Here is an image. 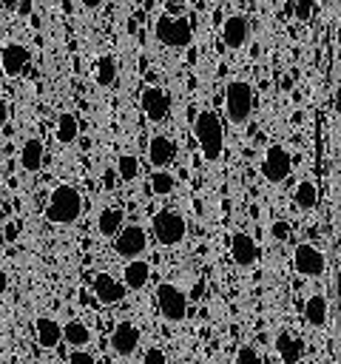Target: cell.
Returning a JSON list of instances; mask_svg holds the SVG:
<instances>
[{
    "instance_id": "1",
    "label": "cell",
    "mask_w": 341,
    "mask_h": 364,
    "mask_svg": "<svg viewBox=\"0 0 341 364\" xmlns=\"http://www.w3.org/2000/svg\"><path fill=\"white\" fill-rule=\"evenodd\" d=\"M193 136L196 145L205 156V162H216L224 151V131H222V119L213 111H199L193 119Z\"/></svg>"
},
{
    "instance_id": "2",
    "label": "cell",
    "mask_w": 341,
    "mask_h": 364,
    "mask_svg": "<svg viewBox=\"0 0 341 364\" xmlns=\"http://www.w3.org/2000/svg\"><path fill=\"white\" fill-rule=\"evenodd\" d=\"M80 213H82V193L68 182L57 185L51 191V196H48L45 219L51 225H74L80 219Z\"/></svg>"
},
{
    "instance_id": "3",
    "label": "cell",
    "mask_w": 341,
    "mask_h": 364,
    "mask_svg": "<svg viewBox=\"0 0 341 364\" xmlns=\"http://www.w3.org/2000/svg\"><path fill=\"white\" fill-rule=\"evenodd\" d=\"M256 108V91L247 80H230L224 85V114L233 125H244Z\"/></svg>"
},
{
    "instance_id": "4",
    "label": "cell",
    "mask_w": 341,
    "mask_h": 364,
    "mask_svg": "<svg viewBox=\"0 0 341 364\" xmlns=\"http://www.w3.org/2000/svg\"><path fill=\"white\" fill-rule=\"evenodd\" d=\"M151 230H153V239L165 247H173L185 239L188 233V222L182 219V213L176 210H159L153 219H151Z\"/></svg>"
},
{
    "instance_id": "5",
    "label": "cell",
    "mask_w": 341,
    "mask_h": 364,
    "mask_svg": "<svg viewBox=\"0 0 341 364\" xmlns=\"http://www.w3.org/2000/svg\"><path fill=\"white\" fill-rule=\"evenodd\" d=\"M153 31H156V40L162 46H168V48H185L190 43V37H193L190 23L185 17H173V14H162L156 20Z\"/></svg>"
},
{
    "instance_id": "6",
    "label": "cell",
    "mask_w": 341,
    "mask_h": 364,
    "mask_svg": "<svg viewBox=\"0 0 341 364\" xmlns=\"http://www.w3.org/2000/svg\"><path fill=\"white\" fill-rule=\"evenodd\" d=\"M153 301H156L159 313H162L168 321H182V318L188 316V296H185L176 284H170V282L156 284Z\"/></svg>"
},
{
    "instance_id": "7",
    "label": "cell",
    "mask_w": 341,
    "mask_h": 364,
    "mask_svg": "<svg viewBox=\"0 0 341 364\" xmlns=\"http://www.w3.org/2000/svg\"><path fill=\"white\" fill-rule=\"evenodd\" d=\"M259 171H261V176H264L267 182H273V185L284 182V179L290 176V171H293V156H290V151H287L284 145H270V148L264 151V156H261Z\"/></svg>"
},
{
    "instance_id": "8",
    "label": "cell",
    "mask_w": 341,
    "mask_h": 364,
    "mask_svg": "<svg viewBox=\"0 0 341 364\" xmlns=\"http://www.w3.org/2000/svg\"><path fill=\"white\" fill-rule=\"evenodd\" d=\"M293 267H296V273H301V276H307V279L321 276L324 267H327L324 250L315 247L313 242H301V245H296V250H293Z\"/></svg>"
},
{
    "instance_id": "9",
    "label": "cell",
    "mask_w": 341,
    "mask_h": 364,
    "mask_svg": "<svg viewBox=\"0 0 341 364\" xmlns=\"http://www.w3.org/2000/svg\"><path fill=\"white\" fill-rule=\"evenodd\" d=\"M145 247H148V233L139 225H122L119 233L114 236V250L122 259H136L145 253Z\"/></svg>"
},
{
    "instance_id": "10",
    "label": "cell",
    "mask_w": 341,
    "mask_h": 364,
    "mask_svg": "<svg viewBox=\"0 0 341 364\" xmlns=\"http://www.w3.org/2000/svg\"><path fill=\"white\" fill-rule=\"evenodd\" d=\"M139 105H142V111L151 122H162L170 114V94L162 85H145L142 97H139Z\"/></svg>"
},
{
    "instance_id": "11",
    "label": "cell",
    "mask_w": 341,
    "mask_h": 364,
    "mask_svg": "<svg viewBox=\"0 0 341 364\" xmlns=\"http://www.w3.org/2000/svg\"><path fill=\"white\" fill-rule=\"evenodd\" d=\"M125 293H128V287H125L122 279H114L111 273H97L94 276V296H97V301L119 304L125 299Z\"/></svg>"
},
{
    "instance_id": "12",
    "label": "cell",
    "mask_w": 341,
    "mask_h": 364,
    "mask_svg": "<svg viewBox=\"0 0 341 364\" xmlns=\"http://www.w3.org/2000/svg\"><path fill=\"white\" fill-rule=\"evenodd\" d=\"M28 63H31V51H28V46H23V43H9V46H3V51H0L3 74L17 77V74L26 71Z\"/></svg>"
},
{
    "instance_id": "13",
    "label": "cell",
    "mask_w": 341,
    "mask_h": 364,
    "mask_svg": "<svg viewBox=\"0 0 341 364\" xmlns=\"http://www.w3.org/2000/svg\"><path fill=\"white\" fill-rule=\"evenodd\" d=\"M259 242L250 236V233H233L230 239V256L239 267H253L259 262Z\"/></svg>"
},
{
    "instance_id": "14",
    "label": "cell",
    "mask_w": 341,
    "mask_h": 364,
    "mask_svg": "<svg viewBox=\"0 0 341 364\" xmlns=\"http://www.w3.org/2000/svg\"><path fill=\"white\" fill-rule=\"evenodd\" d=\"M111 347H114L117 355H131V353H136V347H139V330H136L131 321H119V324L114 327V333H111Z\"/></svg>"
},
{
    "instance_id": "15",
    "label": "cell",
    "mask_w": 341,
    "mask_h": 364,
    "mask_svg": "<svg viewBox=\"0 0 341 364\" xmlns=\"http://www.w3.org/2000/svg\"><path fill=\"white\" fill-rule=\"evenodd\" d=\"M247 34H250V28H247V20L242 14H230L222 23V40L227 48H242L247 43Z\"/></svg>"
},
{
    "instance_id": "16",
    "label": "cell",
    "mask_w": 341,
    "mask_h": 364,
    "mask_svg": "<svg viewBox=\"0 0 341 364\" xmlns=\"http://www.w3.org/2000/svg\"><path fill=\"white\" fill-rule=\"evenodd\" d=\"M173 156H176V145H173L170 136H165V134L151 136V142H148V162L153 168H165Z\"/></svg>"
},
{
    "instance_id": "17",
    "label": "cell",
    "mask_w": 341,
    "mask_h": 364,
    "mask_svg": "<svg viewBox=\"0 0 341 364\" xmlns=\"http://www.w3.org/2000/svg\"><path fill=\"white\" fill-rule=\"evenodd\" d=\"M148 279H151V264L145 262V259H128L125 262V267H122V282H125V287L128 290H142L145 284H148Z\"/></svg>"
},
{
    "instance_id": "18",
    "label": "cell",
    "mask_w": 341,
    "mask_h": 364,
    "mask_svg": "<svg viewBox=\"0 0 341 364\" xmlns=\"http://www.w3.org/2000/svg\"><path fill=\"white\" fill-rule=\"evenodd\" d=\"M276 353H278V358H281L284 364H298L301 355H304V341H301L298 336L281 330V333L276 336Z\"/></svg>"
},
{
    "instance_id": "19",
    "label": "cell",
    "mask_w": 341,
    "mask_h": 364,
    "mask_svg": "<svg viewBox=\"0 0 341 364\" xmlns=\"http://www.w3.org/2000/svg\"><path fill=\"white\" fill-rule=\"evenodd\" d=\"M122 225H125V210H122L119 205H108V208H102L99 216H97V230H99V236H105V239H114Z\"/></svg>"
},
{
    "instance_id": "20",
    "label": "cell",
    "mask_w": 341,
    "mask_h": 364,
    "mask_svg": "<svg viewBox=\"0 0 341 364\" xmlns=\"http://www.w3.org/2000/svg\"><path fill=\"white\" fill-rule=\"evenodd\" d=\"M34 336H37L40 347L54 350V347L63 341V327H60V324H57L51 316H40V318L34 321Z\"/></svg>"
},
{
    "instance_id": "21",
    "label": "cell",
    "mask_w": 341,
    "mask_h": 364,
    "mask_svg": "<svg viewBox=\"0 0 341 364\" xmlns=\"http://www.w3.org/2000/svg\"><path fill=\"white\" fill-rule=\"evenodd\" d=\"M304 318L310 327H324L327 318H330V304H327V296L321 293H313L307 301H304Z\"/></svg>"
},
{
    "instance_id": "22",
    "label": "cell",
    "mask_w": 341,
    "mask_h": 364,
    "mask_svg": "<svg viewBox=\"0 0 341 364\" xmlns=\"http://www.w3.org/2000/svg\"><path fill=\"white\" fill-rule=\"evenodd\" d=\"M54 136H57V142H63V145H71V142L80 136V119H77L71 111L60 114V117H57V128H54Z\"/></svg>"
},
{
    "instance_id": "23",
    "label": "cell",
    "mask_w": 341,
    "mask_h": 364,
    "mask_svg": "<svg viewBox=\"0 0 341 364\" xmlns=\"http://www.w3.org/2000/svg\"><path fill=\"white\" fill-rule=\"evenodd\" d=\"M43 142L40 139H26L23 142V151H20V165H23V171H28V173H34V171H40V165H43Z\"/></svg>"
},
{
    "instance_id": "24",
    "label": "cell",
    "mask_w": 341,
    "mask_h": 364,
    "mask_svg": "<svg viewBox=\"0 0 341 364\" xmlns=\"http://www.w3.org/2000/svg\"><path fill=\"white\" fill-rule=\"evenodd\" d=\"M293 202H296L301 210H313V208L318 205V188H315V182H310V179L298 182V185H296V193H293Z\"/></svg>"
},
{
    "instance_id": "25",
    "label": "cell",
    "mask_w": 341,
    "mask_h": 364,
    "mask_svg": "<svg viewBox=\"0 0 341 364\" xmlns=\"http://www.w3.org/2000/svg\"><path fill=\"white\" fill-rule=\"evenodd\" d=\"M63 341H68L71 347H85L91 341V330L82 321H68L63 327Z\"/></svg>"
},
{
    "instance_id": "26",
    "label": "cell",
    "mask_w": 341,
    "mask_h": 364,
    "mask_svg": "<svg viewBox=\"0 0 341 364\" xmlns=\"http://www.w3.org/2000/svg\"><path fill=\"white\" fill-rule=\"evenodd\" d=\"M173 188H176V176L168 173L165 168H153V173H151V191L156 196H168Z\"/></svg>"
},
{
    "instance_id": "27",
    "label": "cell",
    "mask_w": 341,
    "mask_h": 364,
    "mask_svg": "<svg viewBox=\"0 0 341 364\" xmlns=\"http://www.w3.org/2000/svg\"><path fill=\"white\" fill-rule=\"evenodd\" d=\"M97 82H99L102 88H108V85L117 82V63H114L111 54H102V57L97 60Z\"/></svg>"
},
{
    "instance_id": "28",
    "label": "cell",
    "mask_w": 341,
    "mask_h": 364,
    "mask_svg": "<svg viewBox=\"0 0 341 364\" xmlns=\"http://www.w3.org/2000/svg\"><path fill=\"white\" fill-rule=\"evenodd\" d=\"M117 176H119L122 182H134V179L139 176V159H136L134 154H122V156L117 159Z\"/></svg>"
},
{
    "instance_id": "29",
    "label": "cell",
    "mask_w": 341,
    "mask_h": 364,
    "mask_svg": "<svg viewBox=\"0 0 341 364\" xmlns=\"http://www.w3.org/2000/svg\"><path fill=\"white\" fill-rule=\"evenodd\" d=\"M236 364H261V355L250 344H242L239 353H236Z\"/></svg>"
},
{
    "instance_id": "30",
    "label": "cell",
    "mask_w": 341,
    "mask_h": 364,
    "mask_svg": "<svg viewBox=\"0 0 341 364\" xmlns=\"http://www.w3.org/2000/svg\"><path fill=\"white\" fill-rule=\"evenodd\" d=\"M293 14L298 23H307L313 17V0H296L293 3Z\"/></svg>"
},
{
    "instance_id": "31",
    "label": "cell",
    "mask_w": 341,
    "mask_h": 364,
    "mask_svg": "<svg viewBox=\"0 0 341 364\" xmlns=\"http://www.w3.org/2000/svg\"><path fill=\"white\" fill-rule=\"evenodd\" d=\"M270 233H273V239H276V242H287V239H290V225H287L284 219H278V222H273Z\"/></svg>"
},
{
    "instance_id": "32",
    "label": "cell",
    "mask_w": 341,
    "mask_h": 364,
    "mask_svg": "<svg viewBox=\"0 0 341 364\" xmlns=\"http://www.w3.org/2000/svg\"><path fill=\"white\" fill-rule=\"evenodd\" d=\"M68 364H97L91 353H85L82 347H77L74 353H68Z\"/></svg>"
},
{
    "instance_id": "33",
    "label": "cell",
    "mask_w": 341,
    "mask_h": 364,
    "mask_svg": "<svg viewBox=\"0 0 341 364\" xmlns=\"http://www.w3.org/2000/svg\"><path fill=\"white\" fill-rule=\"evenodd\" d=\"M142 361H145V364H168V355H165L159 347H148Z\"/></svg>"
},
{
    "instance_id": "34",
    "label": "cell",
    "mask_w": 341,
    "mask_h": 364,
    "mask_svg": "<svg viewBox=\"0 0 341 364\" xmlns=\"http://www.w3.org/2000/svg\"><path fill=\"white\" fill-rule=\"evenodd\" d=\"M6 122H9V102L0 97V128H3Z\"/></svg>"
},
{
    "instance_id": "35",
    "label": "cell",
    "mask_w": 341,
    "mask_h": 364,
    "mask_svg": "<svg viewBox=\"0 0 341 364\" xmlns=\"http://www.w3.org/2000/svg\"><path fill=\"white\" fill-rule=\"evenodd\" d=\"M332 108H335V114L341 117V82L335 85V94H332Z\"/></svg>"
},
{
    "instance_id": "36",
    "label": "cell",
    "mask_w": 341,
    "mask_h": 364,
    "mask_svg": "<svg viewBox=\"0 0 341 364\" xmlns=\"http://www.w3.org/2000/svg\"><path fill=\"white\" fill-rule=\"evenodd\" d=\"M102 185H105V188H108V191H111V188H114V171H111V168H108V171H105V176H102Z\"/></svg>"
},
{
    "instance_id": "37",
    "label": "cell",
    "mask_w": 341,
    "mask_h": 364,
    "mask_svg": "<svg viewBox=\"0 0 341 364\" xmlns=\"http://www.w3.org/2000/svg\"><path fill=\"white\" fill-rule=\"evenodd\" d=\"M6 287H9V273H6L3 267H0V296L6 293Z\"/></svg>"
},
{
    "instance_id": "38",
    "label": "cell",
    "mask_w": 341,
    "mask_h": 364,
    "mask_svg": "<svg viewBox=\"0 0 341 364\" xmlns=\"http://www.w3.org/2000/svg\"><path fill=\"white\" fill-rule=\"evenodd\" d=\"M80 6H85V9H99L102 0H80Z\"/></svg>"
},
{
    "instance_id": "39",
    "label": "cell",
    "mask_w": 341,
    "mask_h": 364,
    "mask_svg": "<svg viewBox=\"0 0 341 364\" xmlns=\"http://www.w3.org/2000/svg\"><path fill=\"white\" fill-rule=\"evenodd\" d=\"M9 219V208H6V202H0V225Z\"/></svg>"
},
{
    "instance_id": "40",
    "label": "cell",
    "mask_w": 341,
    "mask_h": 364,
    "mask_svg": "<svg viewBox=\"0 0 341 364\" xmlns=\"http://www.w3.org/2000/svg\"><path fill=\"white\" fill-rule=\"evenodd\" d=\"M17 9H20V14H28V0H23Z\"/></svg>"
},
{
    "instance_id": "41",
    "label": "cell",
    "mask_w": 341,
    "mask_h": 364,
    "mask_svg": "<svg viewBox=\"0 0 341 364\" xmlns=\"http://www.w3.org/2000/svg\"><path fill=\"white\" fill-rule=\"evenodd\" d=\"M335 40H338V48H341V20H338V28H335Z\"/></svg>"
},
{
    "instance_id": "42",
    "label": "cell",
    "mask_w": 341,
    "mask_h": 364,
    "mask_svg": "<svg viewBox=\"0 0 341 364\" xmlns=\"http://www.w3.org/2000/svg\"><path fill=\"white\" fill-rule=\"evenodd\" d=\"M3 3H6V6H17L20 0H3Z\"/></svg>"
},
{
    "instance_id": "43",
    "label": "cell",
    "mask_w": 341,
    "mask_h": 364,
    "mask_svg": "<svg viewBox=\"0 0 341 364\" xmlns=\"http://www.w3.org/2000/svg\"><path fill=\"white\" fill-rule=\"evenodd\" d=\"M3 245H6V233H0V247H3Z\"/></svg>"
}]
</instances>
